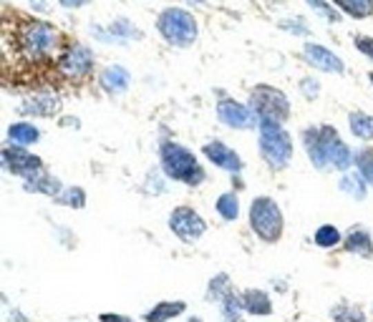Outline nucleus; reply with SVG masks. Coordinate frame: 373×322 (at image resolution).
I'll list each match as a JSON object with an SVG mask.
<instances>
[{"label":"nucleus","instance_id":"1","mask_svg":"<svg viewBox=\"0 0 373 322\" xmlns=\"http://www.w3.org/2000/svg\"><path fill=\"white\" fill-rule=\"evenodd\" d=\"M66 48L68 38L51 23L10 10L3 18L6 66L18 63L21 76L41 74V78H59V61Z\"/></svg>","mask_w":373,"mask_h":322},{"label":"nucleus","instance_id":"2","mask_svg":"<svg viewBox=\"0 0 373 322\" xmlns=\"http://www.w3.org/2000/svg\"><path fill=\"white\" fill-rule=\"evenodd\" d=\"M303 144L318 171H345L353 167V151L341 141L333 126H310L303 131Z\"/></svg>","mask_w":373,"mask_h":322},{"label":"nucleus","instance_id":"3","mask_svg":"<svg viewBox=\"0 0 373 322\" xmlns=\"http://www.w3.org/2000/svg\"><path fill=\"white\" fill-rule=\"evenodd\" d=\"M159 164L161 171L174 179V182H182L187 186H199L205 182V169L197 161V156L192 154L190 149L177 144V141H164L159 147Z\"/></svg>","mask_w":373,"mask_h":322},{"label":"nucleus","instance_id":"4","mask_svg":"<svg viewBox=\"0 0 373 322\" xmlns=\"http://www.w3.org/2000/svg\"><path fill=\"white\" fill-rule=\"evenodd\" d=\"M250 229L265 244L280 242V237L285 232V219H283L280 206L270 197L252 199V204H250Z\"/></svg>","mask_w":373,"mask_h":322},{"label":"nucleus","instance_id":"5","mask_svg":"<svg viewBox=\"0 0 373 322\" xmlns=\"http://www.w3.org/2000/svg\"><path fill=\"white\" fill-rule=\"evenodd\" d=\"M157 30L174 48H190L197 41V21L182 8H167L157 18Z\"/></svg>","mask_w":373,"mask_h":322},{"label":"nucleus","instance_id":"6","mask_svg":"<svg viewBox=\"0 0 373 322\" xmlns=\"http://www.w3.org/2000/svg\"><path fill=\"white\" fill-rule=\"evenodd\" d=\"M250 109L260 124H285L290 118V101L275 86H255L250 94Z\"/></svg>","mask_w":373,"mask_h":322},{"label":"nucleus","instance_id":"7","mask_svg":"<svg viewBox=\"0 0 373 322\" xmlns=\"http://www.w3.org/2000/svg\"><path fill=\"white\" fill-rule=\"evenodd\" d=\"M260 154L268 161V167L280 171L290 167L293 159V139L283 129V124H260Z\"/></svg>","mask_w":373,"mask_h":322},{"label":"nucleus","instance_id":"8","mask_svg":"<svg viewBox=\"0 0 373 322\" xmlns=\"http://www.w3.org/2000/svg\"><path fill=\"white\" fill-rule=\"evenodd\" d=\"M91 71H94V53L88 51L86 45L68 43V48L59 61V80L81 83L83 78H88Z\"/></svg>","mask_w":373,"mask_h":322},{"label":"nucleus","instance_id":"9","mask_svg":"<svg viewBox=\"0 0 373 322\" xmlns=\"http://www.w3.org/2000/svg\"><path fill=\"white\" fill-rule=\"evenodd\" d=\"M169 229L177 239L187 242V244H194L205 237L207 232V222L202 219V214L194 212L192 206H177L174 212L169 214Z\"/></svg>","mask_w":373,"mask_h":322},{"label":"nucleus","instance_id":"10","mask_svg":"<svg viewBox=\"0 0 373 322\" xmlns=\"http://www.w3.org/2000/svg\"><path fill=\"white\" fill-rule=\"evenodd\" d=\"M0 159H3V167H6L10 174L21 176V179H30V176H36L43 171V161H41V156L28 154L23 147L8 144V147L3 149Z\"/></svg>","mask_w":373,"mask_h":322},{"label":"nucleus","instance_id":"11","mask_svg":"<svg viewBox=\"0 0 373 322\" xmlns=\"http://www.w3.org/2000/svg\"><path fill=\"white\" fill-rule=\"evenodd\" d=\"M217 118H220V124L230 126V129H245V131L260 126L255 111L250 109V106H242V103L232 101V98L217 101Z\"/></svg>","mask_w":373,"mask_h":322},{"label":"nucleus","instance_id":"12","mask_svg":"<svg viewBox=\"0 0 373 322\" xmlns=\"http://www.w3.org/2000/svg\"><path fill=\"white\" fill-rule=\"evenodd\" d=\"M303 53H305V61L310 63L313 68L323 71V74H345V66L343 61L338 58L336 53L328 51V48H323V45H315V43H305L303 45Z\"/></svg>","mask_w":373,"mask_h":322},{"label":"nucleus","instance_id":"13","mask_svg":"<svg viewBox=\"0 0 373 322\" xmlns=\"http://www.w3.org/2000/svg\"><path fill=\"white\" fill-rule=\"evenodd\" d=\"M202 154H205L207 161H212L214 167L225 169L230 174L242 171V159L237 156V151H232V149L227 147V144H222V141H210V144H205V147H202Z\"/></svg>","mask_w":373,"mask_h":322},{"label":"nucleus","instance_id":"14","mask_svg":"<svg viewBox=\"0 0 373 322\" xmlns=\"http://www.w3.org/2000/svg\"><path fill=\"white\" fill-rule=\"evenodd\" d=\"M99 83H101V88L109 96H121L132 86V74H129L124 66H109L101 71Z\"/></svg>","mask_w":373,"mask_h":322},{"label":"nucleus","instance_id":"15","mask_svg":"<svg viewBox=\"0 0 373 322\" xmlns=\"http://www.w3.org/2000/svg\"><path fill=\"white\" fill-rule=\"evenodd\" d=\"M343 247H345V252H351V255L363 257V259H371V257H373L371 232H368V229H363V227L348 229V235L343 237Z\"/></svg>","mask_w":373,"mask_h":322},{"label":"nucleus","instance_id":"16","mask_svg":"<svg viewBox=\"0 0 373 322\" xmlns=\"http://www.w3.org/2000/svg\"><path fill=\"white\" fill-rule=\"evenodd\" d=\"M59 109H61L59 96L38 94V96H33V98H28V101H23L18 111H23V114H30V116H53Z\"/></svg>","mask_w":373,"mask_h":322},{"label":"nucleus","instance_id":"17","mask_svg":"<svg viewBox=\"0 0 373 322\" xmlns=\"http://www.w3.org/2000/svg\"><path fill=\"white\" fill-rule=\"evenodd\" d=\"M38 141H41V131L33 124H28V121H15V124L8 126V144L26 149L38 144Z\"/></svg>","mask_w":373,"mask_h":322},{"label":"nucleus","instance_id":"18","mask_svg":"<svg viewBox=\"0 0 373 322\" xmlns=\"http://www.w3.org/2000/svg\"><path fill=\"white\" fill-rule=\"evenodd\" d=\"M242 308H245V312H250V315H255V317L272 315L270 294L263 292V290H245V292H242Z\"/></svg>","mask_w":373,"mask_h":322},{"label":"nucleus","instance_id":"19","mask_svg":"<svg viewBox=\"0 0 373 322\" xmlns=\"http://www.w3.org/2000/svg\"><path fill=\"white\" fill-rule=\"evenodd\" d=\"M23 186H26V191H30V194H48V197H53V199L63 191V184H61L53 174H46V171L26 179Z\"/></svg>","mask_w":373,"mask_h":322},{"label":"nucleus","instance_id":"20","mask_svg":"<svg viewBox=\"0 0 373 322\" xmlns=\"http://www.w3.org/2000/svg\"><path fill=\"white\" fill-rule=\"evenodd\" d=\"M182 312H187V302L182 300H172V302H157L147 315H144V322H169L179 317Z\"/></svg>","mask_w":373,"mask_h":322},{"label":"nucleus","instance_id":"21","mask_svg":"<svg viewBox=\"0 0 373 322\" xmlns=\"http://www.w3.org/2000/svg\"><path fill=\"white\" fill-rule=\"evenodd\" d=\"M338 189L343 191V194H348V197H353L356 202H363V199H366V191H368V184L361 174H343V179L338 184Z\"/></svg>","mask_w":373,"mask_h":322},{"label":"nucleus","instance_id":"22","mask_svg":"<svg viewBox=\"0 0 373 322\" xmlns=\"http://www.w3.org/2000/svg\"><path fill=\"white\" fill-rule=\"evenodd\" d=\"M348 126H351V133L356 139H373V118L363 111H353L351 116H348Z\"/></svg>","mask_w":373,"mask_h":322},{"label":"nucleus","instance_id":"23","mask_svg":"<svg viewBox=\"0 0 373 322\" xmlns=\"http://www.w3.org/2000/svg\"><path fill=\"white\" fill-rule=\"evenodd\" d=\"M330 320L333 322H368L366 312L351 302H338L336 308L330 310Z\"/></svg>","mask_w":373,"mask_h":322},{"label":"nucleus","instance_id":"24","mask_svg":"<svg viewBox=\"0 0 373 322\" xmlns=\"http://www.w3.org/2000/svg\"><path fill=\"white\" fill-rule=\"evenodd\" d=\"M214 209H217V214H220L225 222H234L237 217H240V202H237V194H234V191L220 194Z\"/></svg>","mask_w":373,"mask_h":322},{"label":"nucleus","instance_id":"25","mask_svg":"<svg viewBox=\"0 0 373 322\" xmlns=\"http://www.w3.org/2000/svg\"><path fill=\"white\" fill-rule=\"evenodd\" d=\"M313 242L321 249H333V247H338V244L343 242V235H341V229L333 227V224H323V227L315 229Z\"/></svg>","mask_w":373,"mask_h":322},{"label":"nucleus","instance_id":"26","mask_svg":"<svg viewBox=\"0 0 373 322\" xmlns=\"http://www.w3.org/2000/svg\"><path fill=\"white\" fill-rule=\"evenodd\" d=\"M242 312H245V308H242V294H237L232 290V292L222 300V320L225 322H242Z\"/></svg>","mask_w":373,"mask_h":322},{"label":"nucleus","instance_id":"27","mask_svg":"<svg viewBox=\"0 0 373 322\" xmlns=\"http://www.w3.org/2000/svg\"><path fill=\"white\" fill-rule=\"evenodd\" d=\"M333 3L351 18H368L373 13V0H333Z\"/></svg>","mask_w":373,"mask_h":322},{"label":"nucleus","instance_id":"28","mask_svg":"<svg viewBox=\"0 0 373 322\" xmlns=\"http://www.w3.org/2000/svg\"><path fill=\"white\" fill-rule=\"evenodd\" d=\"M353 164L359 169V174L366 179V184L373 186V149L366 147V149H361V151H356V154H353Z\"/></svg>","mask_w":373,"mask_h":322},{"label":"nucleus","instance_id":"29","mask_svg":"<svg viewBox=\"0 0 373 322\" xmlns=\"http://www.w3.org/2000/svg\"><path fill=\"white\" fill-rule=\"evenodd\" d=\"M56 204L71 206V209H83V204H86V191L81 189V186H68V189H63L59 197H56Z\"/></svg>","mask_w":373,"mask_h":322},{"label":"nucleus","instance_id":"30","mask_svg":"<svg viewBox=\"0 0 373 322\" xmlns=\"http://www.w3.org/2000/svg\"><path fill=\"white\" fill-rule=\"evenodd\" d=\"M230 292H232L230 277H227V275H214L212 282H210V290H207V297L214 302H222Z\"/></svg>","mask_w":373,"mask_h":322},{"label":"nucleus","instance_id":"31","mask_svg":"<svg viewBox=\"0 0 373 322\" xmlns=\"http://www.w3.org/2000/svg\"><path fill=\"white\" fill-rule=\"evenodd\" d=\"M109 33L114 36V41H124V38H139V30H134L132 25H129V21H117L114 25H111Z\"/></svg>","mask_w":373,"mask_h":322},{"label":"nucleus","instance_id":"32","mask_svg":"<svg viewBox=\"0 0 373 322\" xmlns=\"http://www.w3.org/2000/svg\"><path fill=\"white\" fill-rule=\"evenodd\" d=\"M308 6L313 8V10H318V13L321 15H325V18H328L330 23H338V18H341V15L336 13V10H333V8L328 6V3H325V0H305Z\"/></svg>","mask_w":373,"mask_h":322},{"label":"nucleus","instance_id":"33","mask_svg":"<svg viewBox=\"0 0 373 322\" xmlns=\"http://www.w3.org/2000/svg\"><path fill=\"white\" fill-rule=\"evenodd\" d=\"M353 45H356V51H361L363 56L373 61V38L371 36H356L353 38Z\"/></svg>","mask_w":373,"mask_h":322},{"label":"nucleus","instance_id":"34","mask_svg":"<svg viewBox=\"0 0 373 322\" xmlns=\"http://www.w3.org/2000/svg\"><path fill=\"white\" fill-rule=\"evenodd\" d=\"M300 91L310 98V101H315L318 98V80H313V78H303V83H300Z\"/></svg>","mask_w":373,"mask_h":322},{"label":"nucleus","instance_id":"35","mask_svg":"<svg viewBox=\"0 0 373 322\" xmlns=\"http://www.w3.org/2000/svg\"><path fill=\"white\" fill-rule=\"evenodd\" d=\"M99 322H134L129 315H117V312H103L99 315Z\"/></svg>","mask_w":373,"mask_h":322},{"label":"nucleus","instance_id":"36","mask_svg":"<svg viewBox=\"0 0 373 322\" xmlns=\"http://www.w3.org/2000/svg\"><path fill=\"white\" fill-rule=\"evenodd\" d=\"M63 8H81V6H88L91 0H59Z\"/></svg>","mask_w":373,"mask_h":322},{"label":"nucleus","instance_id":"37","mask_svg":"<svg viewBox=\"0 0 373 322\" xmlns=\"http://www.w3.org/2000/svg\"><path fill=\"white\" fill-rule=\"evenodd\" d=\"M10 317H13L15 322H28V317H26V315H21V312H18V310H13V312H10Z\"/></svg>","mask_w":373,"mask_h":322},{"label":"nucleus","instance_id":"38","mask_svg":"<svg viewBox=\"0 0 373 322\" xmlns=\"http://www.w3.org/2000/svg\"><path fill=\"white\" fill-rule=\"evenodd\" d=\"M187 322H202V320H199V317H190Z\"/></svg>","mask_w":373,"mask_h":322},{"label":"nucleus","instance_id":"39","mask_svg":"<svg viewBox=\"0 0 373 322\" xmlns=\"http://www.w3.org/2000/svg\"><path fill=\"white\" fill-rule=\"evenodd\" d=\"M368 78H371V86H373V71H371V74H368Z\"/></svg>","mask_w":373,"mask_h":322},{"label":"nucleus","instance_id":"40","mask_svg":"<svg viewBox=\"0 0 373 322\" xmlns=\"http://www.w3.org/2000/svg\"><path fill=\"white\" fill-rule=\"evenodd\" d=\"M192 3H207V0H192Z\"/></svg>","mask_w":373,"mask_h":322}]
</instances>
